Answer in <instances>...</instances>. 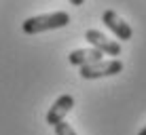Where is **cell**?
<instances>
[{
    "label": "cell",
    "instance_id": "obj_1",
    "mask_svg": "<svg viewBox=\"0 0 146 135\" xmlns=\"http://www.w3.org/2000/svg\"><path fill=\"white\" fill-rule=\"evenodd\" d=\"M70 23V15L66 11H55V13H44L36 15V17H28L21 23V30L26 34H40L47 30H57V28H66Z\"/></svg>",
    "mask_w": 146,
    "mask_h": 135
},
{
    "label": "cell",
    "instance_id": "obj_2",
    "mask_svg": "<svg viewBox=\"0 0 146 135\" xmlns=\"http://www.w3.org/2000/svg\"><path fill=\"white\" fill-rule=\"evenodd\" d=\"M123 70V61L121 59H102L98 63H91V66H85L78 70V74L85 78V80H95V78H106V76H114Z\"/></svg>",
    "mask_w": 146,
    "mask_h": 135
},
{
    "label": "cell",
    "instance_id": "obj_3",
    "mask_svg": "<svg viewBox=\"0 0 146 135\" xmlns=\"http://www.w3.org/2000/svg\"><path fill=\"white\" fill-rule=\"evenodd\" d=\"M85 40H87L89 44H91V49H98L100 53H106V55H121V44L117 40H112V38L104 36L102 32H98V30H87L85 32Z\"/></svg>",
    "mask_w": 146,
    "mask_h": 135
},
{
    "label": "cell",
    "instance_id": "obj_4",
    "mask_svg": "<svg viewBox=\"0 0 146 135\" xmlns=\"http://www.w3.org/2000/svg\"><path fill=\"white\" fill-rule=\"evenodd\" d=\"M102 21H104V26H106L110 32L119 38V40H131V36H133L131 26H129L127 21H123V19L112 11V9H106V11H104Z\"/></svg>",
    "mask_w": 146,
    "mask_h": 135
},
{
    "label": "cell",
    "instance_id": "obj_5",
    "mask_svg": "<svg viewBox=\"0 0 146 135\" xmlns=\"http://www.w3.org/2000/svg\"><path fill=\"white\" fill-rule=\"evenodd\" d=\"M74 108V97L72 95H59L57 99L53 101V106L49 108L47 112V124H51V127H57L59 122H64V118L68 116V112Z\"/></svg>",
    "mask_w": 146,
    "mask_h": 135
},
{
    "label": "cell",
    "instance_id": "obj_6",
    "mask_svg": "<svg viewBox=\"0 0 146 135\" xmlns=\"http://www.w3.org/2000/svg\"><path fill=\"white\" fill-rule=\"evenodd\" d=\"M68 59H70L72 66L85 68V66H91V63L102 61V53H100L98 49H74V51L68 55Z\"/></svg>",
    "mask_w": 146,
    "mask_h": 135
},
{
    "label": "cell",
    "instance_id": "obj_7",
    "mask_svg": "<svg viewBox=\"0 0 146 135\" xmlns=\"http://www.w3.org/2000/svg\"><path fill=\"white\" fill-rule=\"evenodd\" d=\"M53 129H55V135H78L68 122H59L57 127H53Z\"/></svg>",
    "mask_w": 146,
    "mask_h": 135
},
{
    "label": "cell",
    "instance_id": "obj_8",
    "mask_svg": "<svg viewBox=\"0 0 146 135\" xmlns=\"http://www.w3.org/2000/svg\"><path fill=\"white\" fill-rule=\"evenodd\" d=\"M70 4H74V7H80V4H85V0H70Z\"/></svg>",
    "mask_w": 146,
    "mask_h": 135
},
{
    "label": "cell",
    "instance_id": "obj_9",
    "mask_svg": "<svg viewBox=\"0 0 146 135\" xmlns=\"http://www.w3.org/2000/svg\"><path fill=\"white\" fill-rule=\"evenodd\" d=\"M138 135H146V127H144V129H142V131H140Z\"/></svg>",
    "mask_w": 146,
    "mask_h": 135
}]
</instances>
